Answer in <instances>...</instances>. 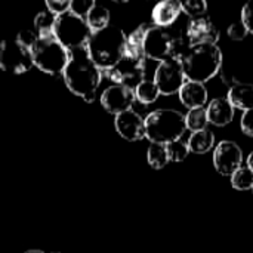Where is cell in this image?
Here are the masks:
<instances>
[{"mask_svg":"<svg viewBox=\"0 0 253 253\" xmlns=\"http://www.w3.org/2000/svg\"><path fill=\"white\" fill-rule=\"evenodd\" d=\"M95 3L96 1H93V0H71L70 12L80 18H86L89 10L95 6Z\"/></svg>","mask_w":253,"mask_h":253,"instance_id":"29","label":"cell"},{"mask_svg":"<svg viewBox=\"0 0 253 253\" xmlns=\"http://www.w3.org/2000/svg\"><path fill=\"white\" fill-rule=\"evenodd\" d=\"M56 16L52 15L49 10H42L34 18V27L39 37H52L55 28Z\"/></svg>","mask_w":253,"mask_h":253,"instance_id":"21","label":"cell"},{"mask_svg":"<svg viewBox=\"0 0 253 253\" xmlns=\"http://www.w3.org/2000/svg\"><path fill=\"white\" fill-rule=\"evenodd\" d=\"M52 253H59V252H52Z\"/></svg>","mask_w":253,"mask_h":253,"instance_id":"36","label":"cell"},{"mask_svg":"<svg viewBox=\"0 0 253 253\" xmlns=\"http://www.w3.org/2000/svg\"><path fill=\"white\" fill-rule=\"evenodd\" d=\"M227 99L234 108L248 111L253 108V84L251 83H234L228 89Z\"/></svg>","mask_w":253,"mask_h":253,"instance_id":"17","label":"cell"},{"mask_svg":"<svg viewBox=\"0 0 253 253\" xmlns=\"http://www.w3.org/2000/svg\"><path fill=\"white\" fill-rule=\"evenodd\" d=\"M25 253H43L42 251H28V252H25Z\"/></svg>","mask_w":253,"mask_h":253,"instance_id":"35","label":"cell"},{"mask_svg":"<svg viewBox=\"0 0 253 253\" xmlns=\"http://www.w3.org/2000/svg\"><path fill=\"white\" fill-rule=\"evenodd\" d=\"M114 84H120L135 90L145 79V61L123 56L110 71H107Z\"/></svg>","mask_w":253,"mask_h":253,"instance_id":"8","label":"cell"},{"mask_svg":"<svg viewBox=\"0 0 253 253\" xmlns=\"http://www.w3.org/2000/svg\"><path fill=\"white\" fill-rule=\"evenodd\" d=\"M206 113H208L209 123L219 126V127H224L233 122L234 107L230 104V101L227 98H215L209 102Z\"/></svg>","mask_w":253,"mask_h":253,"instance_id":"16","label":"cell"},{"mask_svg":"<svg viewBox=\"0 0 253 253\" xmlns=\"http://www.w3.org/2000/svg\"><path fill=\"white\" fill-rule=\"evenodd\" d=\"M240 126L243 133H246L248 136H253V108L243 111V116L240 119Z\"/></svg>","mask_w":253,"mask_h":253,"instance_id":"33","label":"cell"},{"mask_svg":"<svg viewBox=\"0 0 253 253\" xmlns=\"http://www.w3.org/2000/svg\"><path fill=\"white\" fill-rule=\"evenodd\" d=\"M231 185L239 191H246L253 188V170L248 166H240L231 175Z\"/></svg>","mask_w":253,"mask_h":253,"instance_id":"25","label":"cell"},{"mask_svg":"<svg viewBox=\"0 0 253 253\" xmlns=\"http://www.w3.org/2000/svg\"><path fill=\"white\" fill-rule=\"evenodd\" d=\"M248 33L249 31H248V28L245 27V24L242 21H237V22H234V24H231L228 27V36L233 40H243L248 36Z\"/></svg>","mask_w":253,"mask_h":253,"instance_id":"30","label":"cell"},{"mask_svg":"<svg viewBox=\"0 0 253 253\" xmlns=\"http://www.w3.org/2000/svg\"><path fill=\"white\" fill-rule=\"evenodd\" d=\"M182 7H181V1L176 0H163L160 3H157L151 12V19L154 22L156 27H162V28H169L181 15Z\"/></svg>","mask_w":253,"mask_h":253,"instance_id":"14","label":"cell"},{"mask_svg":"<svg viewBox=\"0 0 253 253\" xmlns=\"http://www.w3.org/2000/svg\"><path fill=\"white\" fill-rule=\"evenodd\" d=\"M248 168L253 170V151L249 154V157H248Z\"/></svg>","mask_w":253,"mask_h":253,"instance_id":"34","label":"cell"},{"mask_svg":"<svg viewBox=\"0 0 253 253\" xmlns=\"http://www.w3.org/2000/svg\"><path fill=\"white\" fill-rule=\"evenodd\" d=\"M148 24H141L136 30H133L129 36H126V47H125V56L133 58V59H144V39L148 31Z\"/></svg>","mask_w":253,"mask_h":253,"instance_id":"18","label":"cell"},{"mask_svg":"<svg viewBox=\"0 0 253 253\" xmlns=\"http://www.w3.org/2000/svg\"><path fill=\"white\" fill-rule=\"evenodd\" d=\"M84 19L92 33L104 30L110 25V10L105 6L95 3V6L89 10L87 16Z\"/></svg>","mask_w":253,"mask_h":253,"instance_id":"20","label":"cell"},{"mask_svg":"<svg viewBox=\"0 0 253 253\" xmlns=\"http://www.w3.org/2000/svg\"><path fill=\"white\" fill-rule=\"evenodd\" d=\"M92 31L84 18H80L71 12L64 13L56 18L53 37L68 50H76L86 47Z\"/></svg>","mask_w":253,"mask_h":253,"instance_id":"6","label":"cell"},{"mask_svg":"<svg viewBox=\"0 0 253 253\" xmlns=\"http://www.w3.org/2000/svg\"><path fill=\"white\" fill-rule=\"evenodd\" d=\"M114 126L117 133L126 141H139L145 138V122L141 114L133 110L116 116Z\"/></svg>","mask_w":253,"mask_h":253,"instance_id":"13","label":"cell"},{"mask_svg":"<svg viewBox=\"0 0 253 253\" xmlns=\"http://www.w3.org/2000/svg\"><path fill=\"white\" fill-rule=\"evenodd\" d=\"M179 99L188 110L194 108H203L208 102V89L202 83L196 82H185L182 87L179 89Z\"/></svg>","mask_w":253,"mask_h":253,"instance_id":"15","label":"cell"},{"mask_svg":"<svg viewBox=\"0 0 253 253\" xmlns=\"http://www.w3.org/2000/svg\"><path fill=\"white\" fill-rule=\"evenodd\" d=\"M185 80L205 84L215 77L222 65V52L218 44L191 46L187 55L181 59Z\"/></svg>","mask_w":253,"mask_h":253,"instance_id":"3","label":"cell"},{"mask_svg":"<svg viewBox=\"0 0 253 253\" xmlns=\"http://www.w3.org/2000/svg\"><path fill=\"white\" fill-rule=\"evenodd\" d=\"M219 36H221L219 30L216 28V25L208 15L191 18L185 30V39L188 40L190 46L216 44V42L219 40Z\"/></svg>","mask_w":253,"mask_h":253,"instance_id":"11","label":"cell"},{"mask_svg":"<svg viewBox=\"0 0 253 253\" xmlns=\"http://www.w3.org/2000/svg\"><path fill=\"white\" fill-rule=\"evenodd\" d=\"M166 151H168L169 162H175V163H179V162L185 160L188 153H190L188 144L184 142L182 139H176L173 142L166 144Z\"/></svg>","mask_w":253,"mask_h":253,"instance_id":"26","label":"cell"},{"mask_svg":"<svg viewBox=\"0 0 253 253\" xmlns=\"http://www.w3.org/2000/svg\"><path fill=\"white\" fill-rule=\"evenodd\" d=\"M133 92H135V99H138L144 105H150V104L156 102L160 95L156 83L150 82V80H144L142 83H139Z\"/></svg>","mask_w":253,"mask_h":253,"instance_id":"22","label":"cell"},{"mask_svg":"<svg viewBox=\"0 0 253 253\" xmlns=\"http://www.w3.org/2000/svg\"><path fill=\"white\" fill-rule=\"evenodd\" d=\"M33 64L43 73L50 76L62 74L70 52L52 36V37H39L31 47Z\"/></svg>","mask_w":253,"mask_h":253,"instance_id":"5","label":"cell"},{"mask_svg":"<svg viewBox=\"0 0 253 253\" xmlns=\"http://www.w3.org/2000/svg\"><path fill=\"white\" fill-rule=\"evenodd\" d=\"M185 76L182 71L181 61L166 59L159 64L154 73V83L160 92V95H173L178 93L182 84L185 83Z\"/></svg>","mask_w":253,"mask_h":253,"instance_id":"9","label":"cell"},{"mask_svg":"<svg viewBox=\"0 0 253 253\" xmlns=\"http://www.w3.org/2000/svg\"><path fill=\"white\" fill-rule=\"evenodd\" d=\"M242 22L245 24L248 31L253 34V0L243 6V9H242Z\"/></svg>","mask_w":253,"mask_h":253,"instance_id":"32","label":"cell"},{"mask_svg":"<svg viewBox=\"0 0 253 253\" xmlns=\"http://www.w3.org/2000/svg\"><path fill=\"white\" fill-rule=\"evenodd\" d=\"M37 39H39V36H37V33L33 31V30H22V31H19L18 36H16V40H18L21 44H24L25 47H28V49L33 47V44L37 42Z\"/></svg>","mask_w":253,"mask_h":253,"instance_id":"31","label":"cell"},{"mask_svg":"<svg viewBox=\"0 0 253 253\" xmlns=\"http://www.w3.org/2000/svg\"><path fill=\"white\" fill-rule=\"evenodd\" d=\"M252 191H253V188H252Z\"/></svg>","mask_w":253,"mask_h":253,"instance_id":"37","label":"cell"},{"mask_svg":"<svg viewBox=\"0 0 253 253\" xmlns=\"http://www.w3.org/2000/svg\"><path fill=\"white\" fill-rule=\"evenodd\" d=\"M126 47V34L114 25L92 33L86 50L89 58L101 71H110L123 56Z\"/></svg>","mask_w":253,"mask_h":253,"instance_id":"2","label":"cell"},{"mask_svg":"<svg viewBox=\"0 0 253 253\" xmlns=\"http://www.w3.org/2000/svg\"><path fill=\"white\" fill-rule=\"evenodd\" d=\"M133 102H135V92L120 84L108 86L101 95L102 107L114 116H119L125 111L132 110Z\"/></svg>","mask_w":253,"mask_h":253,"instance_id":"12","label":"cell"},{"mask_svg":"<svg viewBox=\"0 0 253 253\" xmlns=\"http://www.w3.org/2000/svg\"><path fill=\"white\" fill-rule=\"evenodd\" d=\"M31 49L21 44L16 39L0 43V68L12 74H24L33 67Z\"/></svg>","mask_w":253,"mask_h":253,"instance_id":"7","label":"cell"},{"mask_svg":"<svg viewBox=\"0 0 253 253\" xmlns=\"http://www.w3.org/2000/svg\"><path fill=\"white\" fill-rule=\"evenodd\" d=\"M188 150L194 154H206L215 145V135L209 129L193 132L188 139Z\"/></svg>","mask_w":253,"mask_h":253,"instance_id":"19","label":"cell"},{"mask_svg":"<svg viewBox=\"0 0 253 253\" xmlns=\"http://www.w3.org/2000/svg\"><path fill=\"white\" fill-rule=\"evenodd\" d=\"M243 162V153L239 144L233 141H221L213 151V166L215 169L224 175L231 176Z\"/></svg>","mask_w":253,"mask_h":253,"instance_id":"10","label":"cell"},{"mask_svg":"<svg viewBox=\"0 0 253 253\" xmlns=\"http://www.w3.org/2000/svg\"><path fill=\"white\" fill-rule=\"evenodd\" d=\"M147 160L153 169H163L169 163L166 145L163 144H151L147 150Z\"/></svg>","mask_w":253,"mask_h":253,"instance_id":"23","label":"cell"},{"mask_svg":"<svg viewBox=\"0 0 253 253\" xmlns=\"http://www.w3.org/2000/svg\"><path fill=\"white\" fill-rule=\"evenodd\" d=\"M71 7V0H46V10H49L56 18L68 13Z\"/></svg>","mask_w":253,"mask_h":253,"instance_id":"28","label":"cell"},{"mask_svg":"<svg viewBox=\"0 0 253 253\" xmlns=\"http://www.w3.org/2000/svg\"><path fill=\"white\" fill-rule=\"evenodd\" d=\"M145 138L151 144H169L181 139L187 130L185 116L178 110L162 108L150 113L145 119Z\"/></svg>","mask_w":253,"mask_h":253,"instance_id":"4","label":"cell"},{"mask_svg":"<svg viewBox=\"0 0 253 253\" xmlns=\"http://www.w3.org/2000/svg\"><path fill=\"white\" fill-rule=\"evenodd\" d=\"M182 12L188 15L190 18H199L206 15L208 12V3L205 0H187L181 1Z\"/></svg>","mask_w":253,"mask_h":253,"instance_id":"27","label":"cell"},{"mask_svg":"<svg viewBox=\"0 0 253 253\" xmlns=\"http://www.w3.org/2000/svg\"><path fill=\"white\" fill-rule=\"evenodd\" d=\"M208 113H206V108H194V110H190L188 114L185 116V125H187V129L193 130V132H199V130H205L208 129Z\"/></svg>","mask_w":253,"mask_h":253,"instance_id":"24","label":"cell"},{"mask_svg":"<svg viewBox=\"0 0 253 253\" xmlns=\"http://www.w3.org/2000/svg\"><path fill=\"white\" fill-rule=\"evenodd\" d=\"M67 87L86 102H92L102 80V71L89 58L86 47L70 52L68 62L62 71Z\"/></svg>","mask_w":253,"mask_h":253,"instance_id":"1","label":"cell"}]
</instances>
